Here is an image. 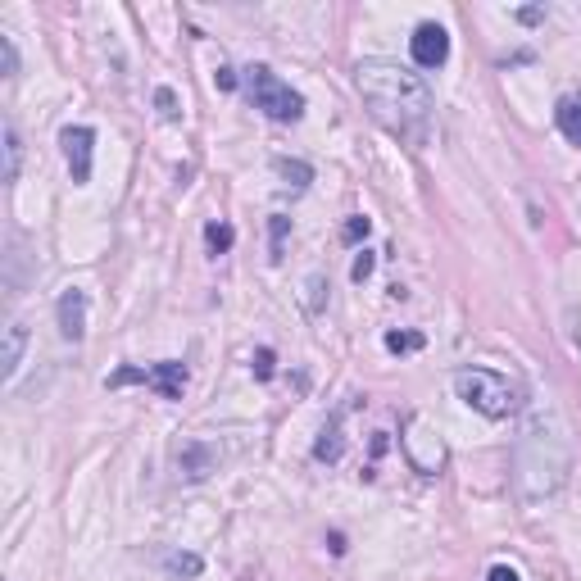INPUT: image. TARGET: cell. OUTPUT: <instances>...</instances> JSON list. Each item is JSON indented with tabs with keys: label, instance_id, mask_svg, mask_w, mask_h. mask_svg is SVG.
<instances>
[{
	"label": "cell",
	"instance_id": "obj_16",
	"mask_svg": "<svg viewBox=\"0 0 581 581\" xmlns=\"http://www.w3.org/2000/svg\"><path fill=\"white\" fill-rule=\"evenodd\" d=\"M0 69H5V78H14L19 73V55H14V41L0 37Z\"/></svg>",
	"mask_w": 581,
	"mask_h": 581
},
{
	"label": "cell",
	"instance_id": "obj_22",
	"mask_svg": "<svg viewBox=\"0 0 581 581\" xmlns=\"http://www.w3.org/2000/svg\"><path fill=\"white\" fill-rule=\"evenodd\" d=\"M282 237H286V218H273V259H282Z\"/></svg>",
	"mask_w": 581,
	"mask_h": 581
},
{
	"label": "cell",
	"instance_id": "obj_7",
	"mask_svg": "<svg viewBox=\"0 0 581 581\" xmlns=\"http://www.w3.org/2000/svg\"><path fill=\"white\" fill-rule=\"evenodd\" d=\"M60 332L64 341H82V332H87V291H78V286H69L60 296Z\"/></svg>",
	"mask_w": 581,
	"mask_h": 581
},
{
	"label": "cell",
	"instance_id": "obj_1",
	"mask_svg": "<svg viewBox=\"0 0 581 581\" xmlns=\"http://www.w3.org/2000/svg\"><path fill=\"white\" fill-rule=\"evenodd\" d=\"M355 87L377 123H386L400 137H423L427 119H432V87L418 73L386 60H364L355 73Z\"/></svg>",
	"mask_w": 581,
	"mask_h": 581
},
{
	"label": "cell",
	"instance_id": "obj_4",
	"mask_svg": "<svg viewBox=\"0 0 581 581\" xmlns=\"http://www.w3.org/2000/svg\"><path fill=\"white\" fill-rule=\"evenodd\" d=\"M128 382H146L155 386L164 400H182L187 391V364H155V368H119L109 377V386H128Z\"/></svg>",
	"mask_w": 581,
	"mask_h": 581
},
{
	"label": "cell",
	"instance_id": "obj_3",
	"mask_svg": "<svg viewBox=\"0 0 581 581\" xmlns=\"http://www.w3.org/2000/svg\"><path fill=\"white\" fill-rule=\"evenodd\" d=\"M246 87H250L255 109H264L273 123H296L300 114H305V96L291 91V82H282L273 69H264V64H250L246 69Z\"/></svg>",
	"mask_w": 581,
	"mask_h": 581
},
{
	"label": "cell",
	"instance_id": "obj_8",
	"mask_svg": "<svg viewBox=\"0 0 581 581\" xmlns=\"http://www.w3.org/2000/svg\"><path fill=\"white\" fill-rule=\"evenodd\" d=\"M23 345H28V327H23V323H10V327H5V350H0V377H5V382H10V377L19 373Z\"/></svg>",
	"mask_w": 581,
	"mask_h": 581
},
{
	"label": "cell",
	"instance_id": "obj_20",
	"mask_svg": "<svg viewBox=\"0 0 581 581\" xmlns=\"http://www.w3.org/2000/svg\"><path fill=\"white\" fill-rule=\"evenodd\" d=\"M373 264H377V259L368 255V250H359V259H355V268H350V277H355V282H364V277L373 273Z\"/></svg>",
	"mask_w": 581,
	"mask_h": 581
},
{
	"label": "cell",
	"instance_id": "obj_12",
	"mask_svg": "<svg viewBox=\"0 0 581 581\" xmlns=\"http://www.w3.org/2000/svg\"><path fill=\"white\" fill-rule=\"evenodd\" d=\"M277 173H282L286 182H291V187H309V182H314V168L309 164H300V159H277Z\"/></svg>",
	"mask_w": 581,
	"mask_h": 581
},
{
	"label": "cell",
	"instance_id": "obj_17",
	"mask_svg": "<svg viewBox=\"0 0 581 581\" xmlns=\"http://www.w3.org/2000/svg\"><path fill=\"white\" fill-rule=\"evenodd\" d=\"M155 105H159V114H164V119H178V96H173L168 87L155 91Z\"/></svg>",
	"mask_w": 581,
	"mask_h": 581
},
{
	"label": "cell",
	"instance_id": "obj_5",
	"mask_svg": "<svg viewBox=\"0 0 581 581\" xmlns=\"http://www.w3.org/2000/svg\"><path fill=\"white\" fill-rule=\"evenodd\" d=\"M409 50H414L418 69H441L450 60V37H445L441 23H418V32L409 37Z\"/></svg>",
	"mask_w": 581,
	"mask_h": 581
},
{
	"label": "cell",
	"instance_id": "obj_19",
	"mask_svg": "<svg viewBox=\"0 0 581 581\" xmlns=\"http://www.w3.org/2000/svg\"><path fill=\"white\" fill-rule=\"evenodd\" d=\"M368 227H373V223H368L364 214H355L350 223H345V241H364V237H368Z\"/></svg>",
	"mask_w": 581,
	"mask_h": 581
},
{
	"label": "cell",
	"instance_id": "obj_9",
	"mask_svg": "<svg viewBox=\"0 0 581 581\" xmlns=\"http://www.w3.org/2000/svg\"><path fill=\"white\" fill-rule=\"evenodd\" d=\"M554 119H559V132L572 141V146H581V96H563L559 105H554Z\"/></svg>",
	"mask_w": 581,
	"mask_h": 581
},
{
	"label": "cell",
	"instance_id": "obj_23",
	"mask_svg": "<svg viewBox=\"0 0 581 581\" xmlns=\"http://www.w3.org/2000/svg\"><path fill=\"white\" fill-rule=\"evenodd\" d=\"M214 82H218L223 91H232V87H237V73H232V69H218V73H214Z\"/></svg>",
	"mask_w": 581,
	"mask_h": 581
},
{
	"label": "cell",
	"instance_id": "obj_21",
	"mask_svg": "<svg viewBox=\"0 0 581 581\" xmlns=\"http://www.w3.org/2000/svg\"><path fill=\"white\" fill-rule=\"evenodd\" d=\"M255 377H259V382L273 377V350H259V355H255Z\"/></svg>",
	"mask_w": 581,
	"mask_h": 581
},
{
	"label": "cell",
	"instance_id": "obj_11",
	"mask_svg": "<svg viewBox=\"0 0 581 581\" xmlns=\"http://www.w3.org/2000/svg\"><path fill=\"white\" fill-rule=\"evenodd\" d=\"M341 450H345V445H341V423H327L323 436H318V445H314V454H318V459H327V463H336V459H341Z\"/></svg>",
	"mask_w": 581,
	"mask_h": 581
},
{
	"label": "cell",
	"instance_id": "obj_15",
	"mask_svg": "<svg viewBox=\"0 0 581 581\" xmlns=\"http://www.w3.org/2000/svg\"><path fill=\"white\" fill-rule=\"evenodd\" d=\"M418 345H423L418 332H391L386 336V350H395V355H400V350H418Z\"/></svg>",
	"mask_w": 581,
	"mask_h": 581
},
{
	"label": "cell",
	"instance_id": "obj_18",
	"mask_svg": "<svg viewBox=\"0 0 581 581\" xmlns=\"http://www.w3.org/2000/svg\"><path fill=\"white\" fill-rule=\"evenodd\" d=\"M209 473V454L205 450H191V463H187V477L191 482H200V477Z\"/></svg>",
	"mask_w": 581,
	"mask_h": 581
},
{
	"label": "cell",
	"instance_id": "obj_2",
	"mask_svg": "<svg viewBox=\"0 0 581 581\" xmlns=\"http://www.w3.org/2000/svg\"><path fill=\"white\" fill-rule=\"evenodd\" d=\"M454 391H459V400H468L477 414H486V418H509V414H518L522 400H527V391H522L518 382L491 373V368H459V373H454Z\"/></svg>",
	"mask_w": 581,
	"mask_h": 581
},
{
	"label": "cell",
	"instance_id": "obj_13",
	"mask_svg": "<svg viewBox=\"0 0 581 581\" xmlns=\"http://www.w3.org/2000/svg\"><path fill=\"white\" fill-rule=\"evenodd\" d=\"M205 241H209V250H214V255H223V250H232L237 232H232L227 223H209V227H205Z\"/></svg>",
	"mask_w": 581,
	"mask_h": 581
},
{
	"label": "cell",
	"instance_id": "obj_24",
	"mask_svg": "<svg viewBox=\"0 0 581 581\" xmlns=\"http://www.w3.org/2000/svg\"><path fill=\"white\" fill-rule=\"evenodd\" d=\"M486 581H522V577H518L513 568H504V563H500V568H491V577H486Z\"/></svg>",
	"mask_w": 581,
	"mask_h": 581
},
{
	"label": "cell",
	"instance_id": "obj_6",
	"mask_svg": "<svg viewBox=\"0 0 581 581\" xmlns=\"http://www.w3.org/2000/svg\"><path fill=\"white\" fill-rule=\"evenodd\" d=\"M64 159H69V173L73 182H87L91 178V146H96V132L91 128H64Z\"/></svg>",
	"mask_w": 581,
	"mask_h": 581
},
{
	"label": "cell",
	"instance_id": "obj_10",
	"mask_svg": "<svg viewBox=\"0 0 581 581\" xmlns=\"http://www.w3.org/2000/svg\"><path fill=\"white\" fill-rule=\"evenodd\" d=\"M19 164H23V141H19V132H14V123H5V173H0V178L14 182L19 178Z\"/></svg>",
	"mask_w": 581,
	"mask_h": 581
},
{
	"label": "cell",
	"instance_id": "obj_14",
	"mask_svg": "<svg viewBox=\"0 0 581 581\" xmlns=\"http://www.w3.org/2000/svg\"><path fill=\"white\" fill-rule=\"evenodd\" d=\"M168 572H173V577H196L200 559L196 554H168Z\"/></svg>",
	"mask_w": 581,
	"mask_h": 581
}]
</instances>
